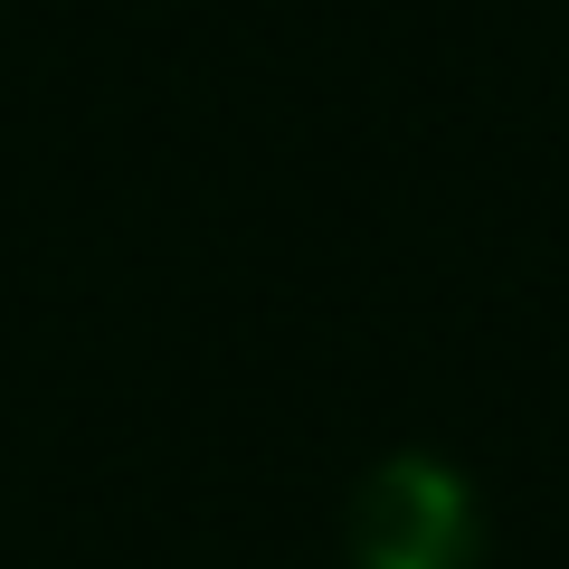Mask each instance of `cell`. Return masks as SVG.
<instances>
[{"label": "cell", "mask_w": 569, "mask_h": 569, "mask_svg": "<svg viewBox=\"0 0 569 569\" xmlns=\"http://www.w3.org/2000/svg\"><path fill=\"white\" fill-rule=\"evenodd\" d=\"M351 569H475L485 560V512H475V485L437 456H389V466L361 475L342 512Z\"/></svg>", "instance_id": "cell-1"}]
</instances>
